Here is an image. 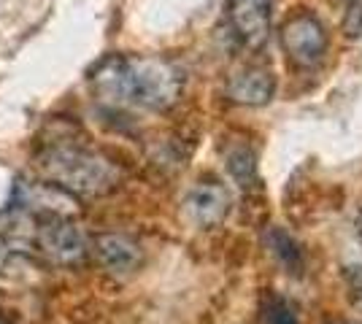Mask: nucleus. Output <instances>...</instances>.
<instances>
[{"label": "nucleus", "mask_w": 362, "mask_h": 324, "mask_svg": "<svg viewBox=\"0 0 362 324\" xmlns=\"http://www.w3.org/2000/svg\"><path fill=\"white\" fill-rule=\"evenodd\" d=\"M92 87L108 106L165 111L181 97L184 76L163 57H108L92 73Z\"/></svg>", "instance_id": "obj_1"}, {"label": "nucleus", "mask_w": 362, "mask_h": 324, "mask_svg": "<svg viewBox=\"0 0 362 324\" xmlns=\"http://www.w3.org/2000/svg\"><path fill=\"white\" fill-rule=\"evenodd\" d=\"M38 170L44 181L57 184L74 198H103L114 192L122 181V170L117 168V162L71 143L49 146L38 157Z\"/></svg>", "instance_id": "obj_2"}, {"label": "nucleus", "mask_w": 362, "mask_h": 324, "mask_svg": "<svg viewBox=\"0 0 362 324\" xmlns=\"http://www.w3.org/2000/svg\"><path fill=\"white\" fill-rule=\"evenodd\" d=\"M38 248L49 263L62 265V268H74L81 265L90 254V238L87 232L76 224L74 219L65 216H54L46 219L44 224L35 232Z\"/></svg>", "instance_id": "obj_3"}, {"label": "nucleus", "mask_w": 362, "mask_h": 324, "mask_svg": "<svg viewBox=\"0 0 362 324\" xmlns=\"http://www.w3.org/2000/svg\"><path fill=\"white\" fill-rule=\"evenodd\" d=\"M281 47L287 52L289 62H295L298 68H311L327 52V30L319 22V16L311 11H300L284 22Z\"/></svg>", "instance_id": "obj_4"}, {"label": "nucleus", "mask_w": 362, "mask_h": 324, "mask_svg": "<svg viewBox=\"0 0 362 324\" xmlns=\"http://www.w3.org/2000/svg\"><path fill=\"white\" fill-rule=\"evenodd\" d=\"M227 19L246 49H259L271 32V0H230Z\"/></svg>", "instance_id": "obj_5"}, {"label": "nucleus", "mask_w": 362, "mask_h": 324, "mask_svg": "<svg viewBox=\"0 0 362 324\" xmlns=\"http://www.w3.org/2000/svg\"><path fill=\"white\" fill-rule=\"evenodd\" d=\"M16 198H19L22 211L46 214L49 219H54V216L71 219L78 211V198H74L71 192H65L52 181H19Z\"/></svg>", "instance_id": "obj_6"}, {"label": "nucleus", "mask_w": 362, "mask_h": 324, "mask_svg": "<svg viewBox=\"0 0 362 324\" xmlns=\"http://www.w3.org/2000/svg\"><path fill=\"white\" fill-rule=\"evenodd\" d=\"M90 251L95 254L100 268H106L108 273H117V276H127L144 263V248L122 232H100L90 244Z\"/></svg>", "instance_id": "obj_7"}, {"label": "nucleus", "mask_w": 362, "mask_h": 324, "mask_svg": "<svg viewBox=\"0 0 362 324\" xmlns=\"http://www.w3.org/2000/svg\"><path fill=\"white\" fill-rule=\"evenodd\" d=\"M276 92V78L268 68H241L227 78V97L238 106H265Z\"/></svg>", "instance_id": "obj_8"}, {"label": "nucleus", "mask_w": 362, "mask_h": 324, "mask_svg": "<svg viewBox=\"0 0 362 324\" xmlns=\"http://www.w3.org/2000/svg\"><path fill=\"white\" fill-rule=\"evenodd\" d=\"M184 208L195 224L214 227V224L225 222V216L230 214V195L225 186L219 184H197L195 189H189Z\"/></svg>", "instance_id": "obj_9"}, {"label": "nucleus", "mask_w": 362, "mask_h": 324, "mask_svg": "<svg viewBox=\"0 0 362 324\" xmlns=\"http://www.w3.org/2000/svg\"><path fill=\"white\" fill-rule=\"evenodd\" d=\"M265 246H268V251H271L273 257L284 265L287 270L300 273V268H303L300 246L295 244V238H292L289 232H284L281 227H271V230L265 232Z\"/></svg>", "instance_id": "obj_10"}, {"label": "nucleus", "mask_w": 362, "mask_h": 324, "mask_svg": "<svg viewBox=\"0 0 362 324\" xmlns=\"http://www.w3.org/2000/svg\"><path fill=\"white\" fill-rule=\"evenodd\" d=\"M227 170L241 186H252L257 181V157L252 149L238 146L227 155Z\"/></svg>", "instance_id": "obj_11"}, {"label": "nucleus", "mask_w": 362, "mask_h": 324, "mask_svg": "<svg viewBox=\"0 0 362 324\" xmlns=\"http://www.w3.org/2000/svg\"><path fill=\"white\" fill-rule=\"evenodd\" d=\"M265 324H300L298 313L289 306L284 297H271L268 308H265Z\"/></svg>", "instance_id": "obj_12"}, {"label": "nucleus", "mask_w": 362, "mask_h": 324, "mask_svg": "<svg viewBox=\"0 0 362 324\" xmlns=\"http://www.w3.org/2000/svg\"><path fill=\"white\" fill-rule=\"evenodd\" d=\"M344 30L349 38H357L362 32V0H344Z\"/></svg>", "instance_id": "obj_13"}]
</instances>
